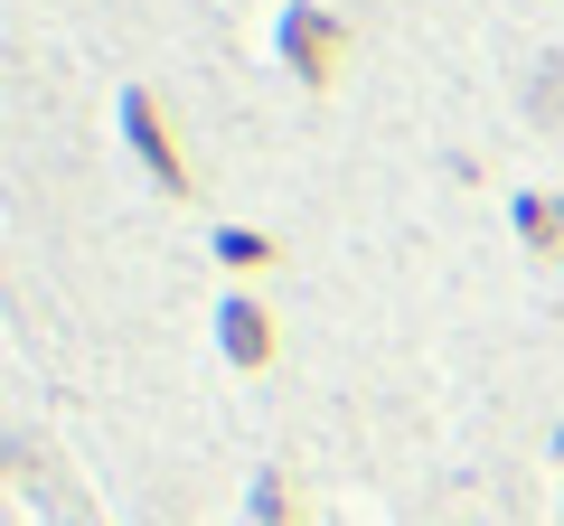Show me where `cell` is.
I'll return each instance as SVG.
<instances>
[{
	"label": "cell",
	"instance_id": "cell-1",
	"mask_svg": "<svg viewBox=\"0 0 564 526\" xmlns=\"http://www.w3.org/2000/svg\"><path fill=\"white\" fill-rule=\"evenodd\" d=\"M527 103H536V122H555V132H564V47H555V57H536V76H527Z\"/></svg>",
	"mask_w": 564,
	"mask_h": 526
}]
</instances>
